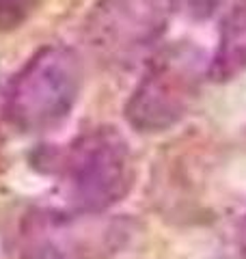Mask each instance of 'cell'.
<instances>
[{"label": "cell", "mask_w": 246, "mask_h": 259, "mask_svg": "<svg viewBox=\"0 0 246 259\" xmlns=\"http://www.w3.org/2000/svg\"><path fill=\"white\" fill-rule=\"evenodd\" d=\"M85 69L69 46L41 48L11 78L5 97V117L20 132H50L71 115Z\"/></svg>", "instance_id": "3"}, {"label": "cell", "mask_w": 246, "mask_h": 259, "mask_svg": "<svg viewBox=\"0 0 246 259\" xmlns=\"http://www.w3.org/2000/svg\"><path fill=\"white\" fill-rule=\"evenodd\" d=\"M246 71V0H233L220 22L218 46L208 65V78L229 82Z\"/></svg>", "instance_id": "6"}, {"label": "cell", "mask_w": 246, "mask_h": 259, "mask_svg": "<svg viewBox=\"0 0 246 259\" xmlns=\"http://www.w3.org/2000/svg\"><path fill=\"white\" fill-rule=\"evenodd\" d=\"M41 0H0V32L18 30L39 9Z\"/></svg>", "instance_id": "7"}, {"label": "cell", "mask_w": 246, "mask_h": 259, "mask_svg": "<svg viewBox=\"0 0 246 259\" xmlns=\"http://www.w3.org/2000/svg\"><path fill=\"white\" fill-rule=\"evenodd\" d=\"M169 3L173 11H179L188 20L194 22L210 20L223 7V0H169Z\"/></svg>", "instance_id": "8"}, {"label": "cell", "mask_w": 246, "mask_h": 259, "mask_svg": "<svg viewBox=\"0 0 246 259\" xmlns=\"http://www.w3.org/2000/svg\"><path fill=\"white\" fill-rule=\"evenodd\" d=\"M128 238V227L102 214L39 216L24 233L20 259H104Z\"/></svg>", "instance_id": "5"}, {"label": "cell", "mask_w": 246, "mask_h": 259, "mask_svg": "<svg viewBox=\"0 0 246 259\" xmlns=\"http://www.w3.org/2000/svg\"><path fill=\"white\" fill-rule=\"evenodd\" d=\"M61 188L78 214H104L130 194L136 180L132 149L117 127H91L61 153Z\"/></svg>", "instance_id": "2"}, {"label": "cell", "mask_w": 246, "mask_h": 259, "mask_svg": "<svg viewBox=\"0 0 246 259\" xmlns=\"http://www.w3.org/2000/svg\"><path fill=\"white\" fill-rule=\"evenodd\" d=\"M210 59L192 41L155 52L126 102V119L141 134L169 132L190 115L208 78Z\"/></svg>", "instance_id": "1"}, {"label": "cell", "mask_w": 246, "mask_h": 259, "mask_svg": "<svg viewBox=\"0 0 246 259\" xmlns=\"http://www.w3.org/2000/svg\"><path fill=\"white\" fill-rule=\"evenodd\" d=\"M169 0H97L85 20L89 50L110 65H130L167 32Z\"/></svg>", "instance_id": "4"}, {"label": "cell", "mask_w": 246, "mask_h": 259, "mask_svg": "<svg viewBox=\"0 0 246 259\" xmlns=\"http://www.w3.org/2000/svg\"><path fill=\"white\" fill-rule=\"evenodd\" d=\"M237 248H240L242 257L246 259V214L242 216L240 225H237Z\"/></svg>", "instance_id": "9"}]
</instances>
